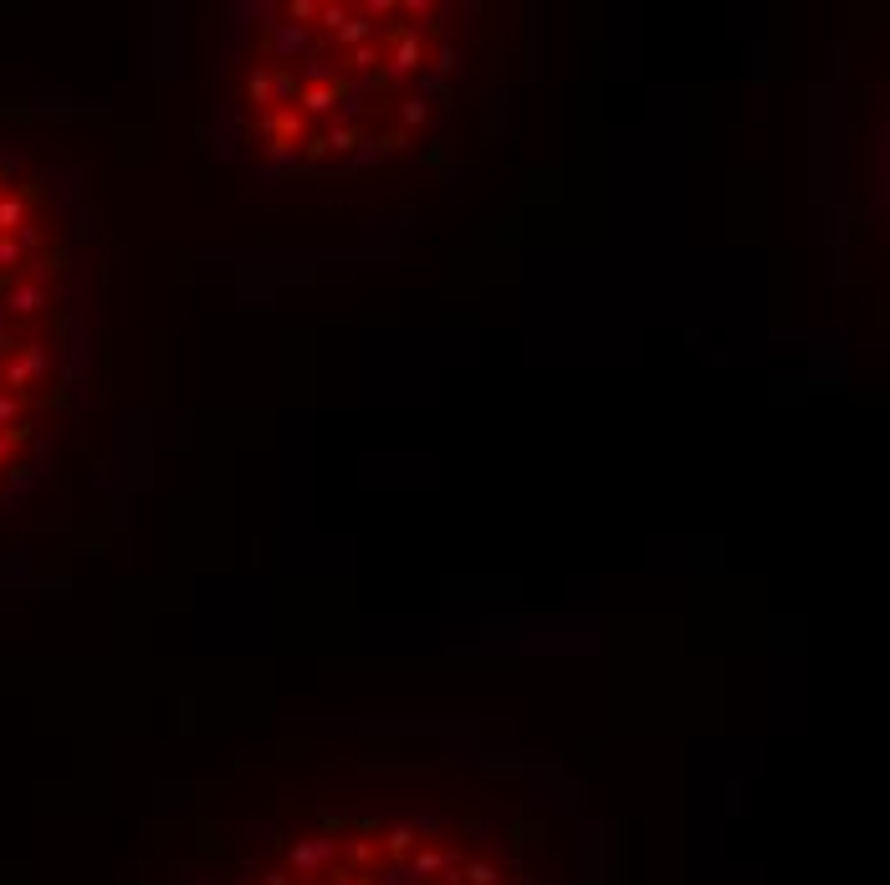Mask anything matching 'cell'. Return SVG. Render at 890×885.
I'll list each match as a JSON object with an SVG mask.
<instances>
[{"mask_svg": "<svg viewBox=\"0 0 890 885\" xmlns=\"http://www.w3.org/2000/svg\"><path fill=\"white\" fill-rule=\"evenodd\" d=\"M497 82V21L445 0H287L226 57L251 164L297 185H394L451 159Z\"/></svg>", "mask_w": 890, "mask_h": 885, "instance_id": "1", "label": "cell"}, {"mask_svg": "<svg viewBox=\"0 0 890 885\" xmlns=\"http://www.w3.org/2000/svg\"><path fill=\"white\" fill-rule=\"evenodd\" d=\"M220 885H532L497 814L456 799H318L261 829Z\"/></svg>", "mask_w": 890, "mask_h": 885, "instance_id": "2", "label": "cell"}, {"mask_svg": "<svg viewBox=\"0 0 890 885\" xmlns=\"http://www.w3.org/2000/svg\"><path fill=\"white\" fill-rule=\"evenodd\" d=\"M77 256L31 164L0 149V502L36 471L67 405Z\"/></svg>", "mask_w": 890, "mask_h": 885, "instance_id": "3", "label": "cell"}]
</instances>
